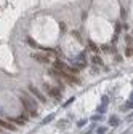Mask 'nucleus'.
Instances as JSON below:
<instances>
[{"label": "nucleus", "mask_w": 133, "mask_h": 134, "mask_svg": "<svg viewBox=\"0 0 133 134\" xmlns=\"http://www.w3.org/2000/svg\"><path fill=\"white\" fill-rule=\"evenodd\" d=\"M51 53L46 50V54H34V59H37L39 62H42V64H48L50 61H51Z\"/></svg>", "instance_id": "obj_2"}, {"label": "nucleus", "mask_w": 133, "mask_h": 134, "mask_svg": "<svg viewBox=\"0 0 133 134\" xmlns=\"http://www.w3.org/2000/svg\"><path fill=\"white\" fill-rule=\"evenodd\" d=\"M29 91H31V93H32V94L35 96V98H37V99H39V101H42V102H45V96H43V94H42V93H40L39 90H37V88H35V86H29Z\"/></svg>", "instance_id": "obj_3"}, {"label": "nucleus", "mask_w": 133, "mask_h": 134, "mask_svg": "<svg viewBox=\"0 0 133 134\" xmlns=\"http://www.w3.org/2000/svg\"><path fill=\"white\" fill-rule=\"evenodd\" d=\"M0 113H2V110H0Z\"/></svg>", "instance_id": "obj_16"}, {"label": "nucleus", "mask_w": 133, "mask_h": 134, "mask_svg": "<svg viewBox=\"0 0 133 134\" xmlns=\"http://www.w3.org/2000/svg\"><path fill=\"white\" fill-rule=\"evenodd\" d=\"M0 126H3V128L8 129V131H16V126H15L13 123L6 121V120H2V118H0Z\"/></svg>", "instance_id": "obj_4"}, {"label": "nucleus", "mask_w": 133, "mask_h": 134, "mask_svg": "<svg viewBox=\"0 0 133 134\" xmlns=\"http://www.w3.org/2000/svg\"><path fill=\"white\" fill-rule=\"evenodd\" d=\"M13 123H16V124H23V123H24V120H23V118H15V120H13Z\"/></svg>", "instance_id": "obj_10"}, {"label": "nucleus", "mask_w": 133, "mask_h": 134, "mask_svg": "<svg viewBox=\"0 0 133 134\" xmlns=\"http://www.w3.org/2000/svg\"><path fill=\"white\" fill-rule=\"evenodd\" d=\"M104 131H106V128H99V129H98V132H99V134H103Z\"/></svg>", "instance_id": "obj_14"}, {"label": "nucleus", "mask_w": 133, "mask_h": 134, "mask_svg": "<svg viewBox=\"0 0 133 134\" xmlns=\"http://www.w3.org/2000/svg\"><path fill=\"white\" fill-rule=\"evenodd\" d=\"M21 101H23V105L26 107L27 113L31 117H37V104L32 98H27V96H21Z\"/></svg>", "instance_id": "obj_1"}, {"label": "nucleus", "mask_w": 133, "mask_h": 134, "mask_svg": "<svg viewBox=\"0 0 133 134\" xmlns=\"http://www.w3.org/2000/svg\"><path fill=\"white\" fill-rule=\"evenodd\" d=\"M53 118H55V113H50L48 117H45V118L42 120V124H46V123H50V121H51Z\"/></svg>", "instance_id": "obj_7"}, {"label": "nucleus", "mask_w": 133, "mask_h": 134, "mask_svg": "<svg viewBox=\"0 0 133 134\" xmlns=\"http://www.w3.org/2000/svg\"><path fill=\"white\" fill-rule=\"evenodd\" d=\"M90 46H91V50H93L95 53H98V51H99V50H98V46H96V45H93V43H90Z\"/></svg>", "instance_id": "obj_11"}, {"label": "nucleus", "mask_w": 133, "mask_h": 134, "mask_svg": "<svg viewBox=\"0 0 133 134\" xmlns=\"http://www.w3.org/2000/svg\"><path fill=\"white\" fill-rule=\"evenodd\" d=\"M91 120H93V121H99V120H101V117H99V115H93Z\"/></svg>", "instance_id": "obj_13"}, {"label": "nucleus", "mask_w": 133, "mask_h": 134, "mask_svg": "<svg viewBox=\"0 0 133 134\" xmlns=\"http://www.w3.org/2000/svg\"><path fill=\"white\" fill-rule=\"evenodd\" d=\"M85 134H91V131H88V132H85Z\"/></svg>", "instance_id": "obj_15"}, {"label": "nucleus", "mask_w": 133, "mask_h": 134, "mask_svg": "<svg viewBox=\"0 0 133 134\" xmlns=\"http://www.w3.org/2000/svg\"><path fill=\"white\" fill-rule=\"evenodd\" d=\"M45 88H46V91H48L51 96H55V98H61V91H58V90H53L51 86H48V85H45Z\"/></svg>", "instance_id": "obj_5"}, {"label": "nucleus", "mask_w": 133, "mask_h": 134, "mask_svg": "<svg viewBox=\"0 0 133 134\" xmlns=\"http://www.w3.org/2000/svg\"><path fill=\"white\" fill-rule=\"evenodd\" d=\"M109 123H111V126H117V124H119V118L116 117V115H114V117L109 118Z\"/></svg>", "instance_id": "obj_8"}, {"label": "nucleus", "mask_w": 133, "mask_h": 134, "mask_svg": "<svg viewBox=\"0 0 133 134\" xmlns=\"http://www.w3.org/2000/svg\"><path fill=\"white\" fill-rule=\"evenodd\" d=\"M91 61H93L95 64H101V59H99V57H95V56H93V59H91Z\"/></svg>", "instance_id": "obj_12"}, {"label": "nucleus", "mask_w": 133, "mask_h": 134, "mask_svg": "<svg viewBox=\"0 0 133 134\" xmlns=\"http://www.w3.org/2000/svg\"><path fill=\"white\" fill-rule=\"evenodd\" d=\"M85 124H87V120H79V121H77V126H79V128L85 126Z\"/></svg>", "instance_id": "obj_9"}, {"label": "nucleus", "mask_w": 133, "mask_h": 134, "mask_svg": "<svg viewBox=\"0 0 133 134\" xmlns=\"http://www.w3.org/2000/svg\"><path fill=\"white\" fill-rule=\"evenodd\" d=\"M68 124H69V120H59L58 123H56V128H58V129H64Z\"/></svg>", "instance_id": "obj_6"}]
</instances>
